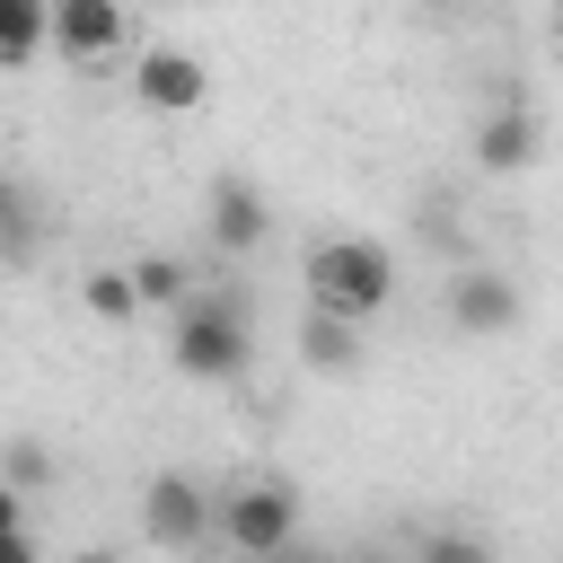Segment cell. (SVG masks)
<instances>
[{
    "mask_svg": "<svg viewBox=\"0 0 563 563\" xmlns=\"http://www.w3.org/2000/svg\"><path fill=\"white\" fill-rule=\"evenodd\" d=\"M167 317H176V325H167V361H176L185 378H202V387L246 378V361H255V317H246V290H238V282H194V299L167 308Z\"/></svg>",
    "mask_w": 563,
    "mask_h": 563,
    "instance_id": "obj_1",
    "label": "cell"
},
{
    "mask_svg": "<svg viewBox=\"0 0 563 563\" xmlns=\"http://www.w3.org/2000/svg\"><path fill=\"white\" fill-rule=\"evenodd\" d=\"M299 282H308V308L369 325V317L396 299V255H387L378 238H317V246L299 255Z\"/></svg>",
    "mask_w": 563,
    "mask_h": 563,
    "instance_id": "obj_2",
    "label": "cell"
},
{
    "mask_svg": "<svg viewBox=\"0 0 563 563\" xmlns=\"http://www.w3.org/2000/svg\"><path fill=\"white\" fill-rule=\"evenodd\" d=\"M211 537H220L229 554L264 563L273 545L299 537V484H282V475H246V484L211 493Z\"/></svg>",
    "mask_w": 563,
    "mask_h": 563,
    "instance_id": "obj_3",
    "label": "cell"
},
{
    "mask_svg": "<svg viewBox=\"0 0 563 563\" xmlns=\"http://www.w3.org/2000/svg\"><path fill=\"white\" fill-rule=\"evenodd\" d=\"M141 537H150V545H167V554L211 545V484H194L185 466L150 475V484H141Z\"/></svg>",
    "mask_w": 563,
    "mask_h": 563,
    "instance_id": "obj_4",
    "label": "cell"
},
{
    "mask_svg": "<svg viewBox=\"0 0 563 563\" xmlns=\"http://www.w3.org/2000/svg\"><path fill=\"white\" fill-rule=\"evenodd\" d=\"M123 44H132L123 0H53V9H44V53H62L70 70H97V62H114Z\"/></svg>",
    "mask_w": 563,
    "mask_h": 563,
    "instance_id": "obj_5",
    "label": "cell"
},
{
    "mask_svg": "<svg viewBox=\"0 0 563 563\" xmlns=\"http://www.w3.org/2000/svg\"><path fill=\"white\" fill-rule=\"evenodd\" d=\"M202 229H211V255H255L264 238H273V202H264V185L255 176H211L202 185Z\"/></svg>",
    "mask_w": 563,
    "mask_h": 563,
    "instance_id": "obj_6",
    "label": "cell"
},
{
    "mask_svg": "<svg viewBox=\"0 0 563 563\" xmlns=\"http://www.w3.org/2000/svg\"><path fill=\"white\" fill-rule=\"evenodd\" d=\"M132 97H141L150 114H194V106H211V70H202V53H185V44H141Z\"/></svg>",
    "mask_w": 563,
    "mask_h": 563,
    "instance_id": "obj_7",
    "label": "cell"
},
{
    "mask_svg": "<svg viewBox=\"0 0 563 563\" xmlns=\"http://www.w3.org/2000/svg\"><path fill=\"white\" fill-rule=\"evenodd\" d=\"M449 325L457 334H510L519 325V282L501 264H457L449 273Z\"/></svg>",
    "mask_w": 563,
    "mask_h": 563,
    "instance_id": "obj_8",
    "label": "cell"
},
{
    "mask_svg": "<svg viewBox=\"0 0 563 563\" xmlns=\"http://www.w3.org/2000/svg\"><path fill=\"white\" fill-rule=\"evenodd\" d=\"M537 158V114L510 97V106H493L484 123H475V167L484 176H510V167H528Z\"/></svg>",
    "mask_w": 563,
    "mask_h": 563,
    "instance_id": "obj_9",
    "label": "cell"
},
{
    "mask_svg": "<svg viewBox=\"0 0 563 563\" xmlns=\"http://www.w3.org/2000/svg\"><path fill=\"white\" fill-rule=\"evenodd\" d=\"M299 361H308V369H325V378L361 369V325H352V317H325V308H308V325H299Z\"/></svg>",
    "mask_w": 563,
    "mask_h": 563,
    "instance_id": "obj_10",
    "label": "cell"
},
{
    "mask_svg": "<svg viewBox=\"0 0 563 563\" xmlns=\"http://www.w3.org/2000/svg\"><path fill=\"white\" fill-rule=\"evenodd\" d=\"M35 255H44V211L26 185L0 176V264H35Z\"/></svg>",
    "mask_w": 563,
    "mask_h": 563,
    "instance_id": "obj_11",
    "label": "cell"
},
{
    "mask_svg": "<svg viewBox=\"0 0 563 563\" xmlns=\"http://www.w3.org/2000/svg\"><path fill=\"white\" fill-rule=\"evenodd\" d=\"M79 308H88V317H106V325H132V317H141V290H132V264H97V273L79 282Z\"/></svg>",
    "mask_w": 563,
    "mask_h": 563,
    "instance_id": "obj_12",
    "label": "cell"
},
{
    "mask_svg": "<svg viewBox=\"0 0 563 563\" xmlns=\"http://www.w3.org/2000/svg\"><path fill=\"white\" fill-rule=\"evenodd\" d=\"M44 9L53 0H0V70H26L44 53Z\"/></svg>",
    "mask_w": 563,
    "mask_h": 563,
    "instance_id": "obj_13",
    "label": "cell"
},
{
    "mask_svg": "<svg viewBox=\"0 0 563 563\" xmlns=\"http://www.w3.org/2000/svg\"><path fill=\"white\" fill-rule=\"evenodd\" d=\"M132 290H141V308H185L194 299V264L185 255H141L132 264Z\"/></svg>",
    "mask_w": 563,
    "mask_h": 563,
    "instance_id": "obj_14",
    "label": "cell"
},
{
    "mask_svg": "<svg viewBox=\"0 0 563 563\" xmlns=\"http://www.w3.org/2000/svg\"><path fill=\"white\" fill-rule=\"evenodd\" d=\"M0 484H18V493H44V484H53V449H44L35 431L0 440Z\"/></svg>",
    "mask_w": 563,
    "mask_h": 563,
    "instance_id": "obj_15",
    "label": "cell"
},
{
    "mask_svg": "<svg viewBox=\"0 0 563 563\" xmlns=\"http://www.w3.org/2000/svg\"><path fill=\"white\" fill-rule=\"evenodd\" d=\"M413 563H493V537L484 528H422Z\"/></svg>",
    "mask_w": 563,
    "mask_h": 563,
    "instance_id": "obj_16",
    "label": "cell"
},
{
    "mask_svg": "<svg viewBox=\"0 0 563 563\" xmlns=\"http://www.w3.org/2000/svg\"><path fill=\"white\" fill-rule=\"evenodd\" d=\"M264 563H343V554H325V545H308V537H290V545H273Z\"/></svg>",
    "mask_w": 563,
    "mask_h": 563,
    "instance_id": "obj_17",
    "label": "cell"
},
{
    "mask_svg": "<svg viewBox=\"0 0 563 563\" xmlns=\"http://www.w3.org/2000/svg\"><path fill=\"white\" fill-rule=\"evenodd\" d=\"M9 528H26V493H18V484H0V537H9Z\"/></svg>",
    "mask_w": 563,
    "mask_h": 563,
    "instance_id": "obj_18",
    "label": "cell"
},
{
    "mask_svg": "<svg viewBox=\"0 0 563 563\" xmlns=\"http://www.w3.org/2000/svg\"><path fill=\"white\" fill-rule=\"evenodd\" d=\"M0 563H35V537H26V528H9V537H0Z\"/></svg>",
    "mask_w": 563,
    "mask_h": 563,
    "instance_id": "obj_19",
    "label": "cell"
},
{
    "mask_svg": "<svg viewBox=\"0 0 563 563\" xmlns=\"http://www.w3.org/2000/svg\"><path fill=\"white\" fill-rule=\"evenodd\" d=\"M422 9H449V18H457V9H475V0H422Z\"/></svg>",
    "mask_w": 563,
    "mask_h": 563,
    "instance_id": "obj_20",
    "label": "cell"
},
{
    "mask_svg": "<svg viewBox=\"0 0 563 563\" xmlns=\"http://www.w3.org/2000/svg\"><path fill=\"white\" fill-rule=\"evenodd\" d=\"M79 563H114V554H79Z\"/></svg>",
    "mask_w": 563,
    "mask_h": 563,
    "instance_id": "obj_21",
    "label": "cell"
},
{
    "mask_svg": "<svg viewBox=\"0 0 563 563\" xmlns=\"http://www.w3.org/2000/svg\"><path fill=\"white\" fill-rule=\"evenodd\" d=\"M361 563H378V554H361Z\"/></svg>",
    "mask_w": 563,
    "mask_h": 563,
    "instance_id": "obj_22",
    "label": "cell"
}]
</instances>
